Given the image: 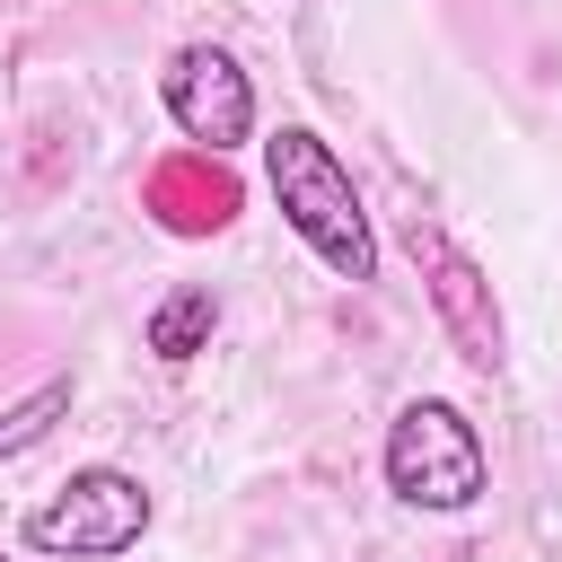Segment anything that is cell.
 <instances>
[{
    "instance_id": "6da1fadb",
    "label": "cell",
    "mask_w": 562,
    "mask_h": 562,
    "mask_svg": "<svg viewBox=\"0 0 562 562\" xmlns=\"http://www.w3.org/2000/svg\"><path fill=\"white\" fill-rule=\"evenodd\" d=\"M263 176H272L281 220L299 228V246H307L334 281H378V237H369L360 184H351V167L334 158V140H325V132L281 123V132L263 140Z\"/></svg>"
},
{
    "instance_id": "7a4b0ae2",
    "label": "cell",
    "mask_w": 562,
    "mask_h": 562,
    "mask_svg": "<svg viewBox=\"0 0 562 562\" xmlns=\"http://www.w3.org/2000/svg\"><path fill=\"white\" fill-rule=\"evenodd\" d=\"M386 492L404 509H474L492 492V457H483V430L448 404V395H413L395 422H386Z\"/></svg>"
},
{
    "instance_id": "3957f363",
    "label": "cell",
    "mask_w": 562,
    "mask_h": 562,
    "mask_svg": "<svg viewBox=\"0 0 562 562\" xmlns=\"http://www.w3.org/2000/svg\"><path fill=\"white\" fill-rule=\"evenodd\" d=\"M149 536V492L123 465H79L53 501L26 509V544L35 553H70V562H114Z\"/></svg>"
},
{
    "instance_id": "277c9868",
    "label": "cell",
    "mask_w": 562,
    "mask_h": 562,
    "mask_svg": "<svg viewBox=\"0 0 562 562\" xmlns=\"http://www.w3.org/2000/svg\"><path fill=\"white\" fill-rule=\"evenodd\" d=\"M404 246H413V263H422V290H430V316H439V334H448V351L465 360V369H501L509 360V334H501V299H492V281H483V263L439 228V220H404Z\"/></svg>"
},
{
    "instance_id": "5b68a950",
    "label": "cell",
    "mask_w": 562,
    "mask_h": 562,
    "mask_svg": "<svg viewBox=\"0 0 562 562\" xmlns=\"http://www.w3.org/2000/svg\"><path fill=\"white\" fill-rule=\"evenodd\" d=\"M158 97H167L176 132L202 140V149H220V158L237 140H255V79L237 70L228 44H176L167 70H158Z\"/></svg>"
},
{
    "instance_id": "8992f818",
    "label": "cell",
    "mask_w": 562,
    "mask_h": 562,
    "mask_svg": "<svg viewBox=\"0 0 562 562\" xmlns=\"http://www.w3.org/2000/svg\"><path fill=\"white\" fill-rule=\"evenodd\" d=\"M140 211L167 228V237H220L237 211H246V184L220 149H176L140 176Z\"/></svg>"
},
{
    "instance_id": "52a82bcc",
    "label": "cell",
    "mask_w": 562,
    "mask_h": 562,
    "mask_svg": "<svg viewBox=\"0 0 562 562\" xmlns=\"http://www.w3.org/2000/svg\"><path fill=\"white\" fill-rule=\"evenodd\" d=\"M211 334H220V299L202 281H184L149 307V351L158 360H193V351H211Z\"/></svg>"
},
{
    "instance_id": "ba28073f",
    "label": "cell",
    "mask_w": 562,
    "mask_h": 562,
    "mask_svg": "<svg viewBox=\"0 0 562 562\" xmlns=\"http://www.w3.org/2000/svg\"><path fill=\"white\" fill-rule=\"evenodd\" d=\"M61 413H70V378H44L35 395H18V404L0 413V465H9V457H26L35 439H53V422H61Z\"/></svg>"
},
{
    "instance_id": "9c48e42d",
    "label": "cell",
    "mask_w": 562,
    "mask_h": 562,
    "mask_svg": "<svg viewBox=\"0 0 562 562\" xmlns=\"http://www.w3.org/2000/svg\"><path fill=\"white\" fill-rule=\"evenodd\" d=\"M0 9H18V0H0Z\"/></svg>"
},
{
    "instance_id": "30bf717a",
    "label": "cell",
    "mask_w": 562,
    "mask_h": 562,
    "mask_svg": "<svg viewBox=\"0 0 562 562\" xmlns=\"http://www.w3.org/2000/svg\"><path fill=\"white\" fill-rule=\"evenodd\" d=\"M0 562H9V553H0Z\"/></svg>"
}]
</instances>
